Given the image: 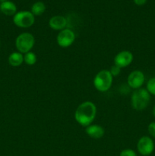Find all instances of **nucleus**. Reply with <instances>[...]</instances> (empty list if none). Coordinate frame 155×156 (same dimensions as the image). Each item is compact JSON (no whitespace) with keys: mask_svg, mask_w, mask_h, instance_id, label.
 I'll return each instance as SVG.
<instances>
[{"mask_svg":"<svg viewBox=\"0 0 155 156\" xmlns=\"http://www.w3.org/2000/svg\"><path fill=\"white\" fill-rule=\"evenodd\" d=\"M97 114V108L91 101H85L77 108L74 114L76 121L83 126H88L94 121Z\"/></svg>","mask_w":155,"mask_h":156,"instance_id":"obj_1","label":"nucleus"},{"mask_svg":"<svg viewBox=\"0 0 155 156\" xmlns=\"http://www.w3.org/2000/svg\"><path fill=\"white\" fill-rule=\"evenodd\" d=\"M150 100V93L144 88H138L132 93V105L136 111H143L145 109Z\"/></svg>","mask_w":155,"mask_h":156,"instance_id":"obj_2","label":"nucleus"},{"mask_svg":"<svg viewBox=\"0 0 155 156\" xmlns=\"http://www.w3.org/2000/svg\"><path fill=\"white\" fill-rule=\"evenodd\" d=\"M112 77L110 72L108 70H101L96 75L94 80V87L99 91H108L112 83Z\"/></svg>","mask_w":155,"mask_h":156,"instance_id":"obj_3","label":"nucleus"},{"mask_svg":"<svg viewBox=\"0 0 155 156\" xmlns=\"http://www.w3.org/2000/svg\"><path fill=\"white\" fill-rule=\"evenodd\" d=\"M34 43V37L31 34L22 33L17 37L15 46L19 53H27L33 48Z\"/></svg>","mask_w":155,"mask_h":156,"instance_id":"obj_4","label":"nucleus"},{"mask_svg":"<svg viewBox=\"0 0 155 156\" xmlns=\"http://www.w3.org/2000/svg\"><path fill=\"white\" fill-rule=\"evenodd\" d=\"M13 21L18 27L26 28L33 25L35 21V18L34 15L30 12L22 11L15 14Z\"/></svg>","mask_w":155,"mask_h":156,"instance_id":"obj_5","label":"nucleus"},{"mask_svg":"<svg viewBox=\"0 0 155 156\" xmlns=\"http://www.w3.org/2000/svg\"><path fill=\"white\" fill-rule=\"evenodd\" d=\"M137 149L139 153L143 156H148L154 149L153 142L150 137L142 136L138 142Z\"/></svg>","mask_w":155,"mask_h":156,"instance_id":"obj_6","label":"nucleus"},{"mask_svg":"<svg viewBox=\"0 0 155 156\" xmlns=\"http://www.w3.org/2000/svg\"><path fill=\"white\" fill-rule=\"evenodd\" d=\"M75 39V34L70 29H63L57 36V44L62 47H68L73 44Z\"/></svg>","mask_w":155,"mask_h":156,"instance_id":"obj_7","label":"nucleus"},{"mask_svg":"<svg viewBox=\"0 0 155 156\" xmlns=\"http://www.w3.org/2000/svg\"><path fill=\"white\" fill-rule=\"evenodd\" d=\"M144 82V73L139 70L132 72L128 76V85L134 89H138Z\"/></svg>","mask_w":155,"mask_h":156,"instance_id":"obj_8","label":"nucleus"},{"mask_svg":"<svg viewBox=\"0 0 155 156\" xmlns=\"http://www.w3.org/2000/svg\"><path fill=\"white\" fill-rule=\"evenodd\" d=\"M132 60H133V55L130 51H128V50L119 52L114 59L115 65H116L119 68H125L128 66L132 63Z\"/></svg>","mask_w":155,"mask_h":156,"instance_id":"obj_9","label":"nucleus"},{"mask_svg":"<svg viewBox=\"0 0 155 156\" xmlns=\"http://www.w3.org/2000/svg\"><path fill=\"white\" fill-rule=\"evenodd\" d=\"M49 24L53 30H62L67 25V20L65 17L62 16V15H56L50 18Z\"/></svg>","mask_w":155,"mask_h":156,"instance_id":"obj_10","label":"nucleus"},{"mask_svg":"<svg viewBox=\"0 0 155 156\" xmlns=\"http://www.w3.org/2000/svg\"><path fill=\"white\" fill-rule=\"evenodd\" d=\"M104 129L100 125H90L86 127L87 134L95 140L102 138L104 135Z\"/></svg>","mask_w":155,"mask_h":156,"instance_id":"obj_11","label":"nucleus"},{"mask_svg":"<svg viewBox=\"0 0 155 156\" xmlns=\"http://www.w3.org/2000/svg\"><path fill=\"white\" fill-rule=\"evenodd\" d=\"M0 9L3 14L9 15V16L15 15L17 12V7L15 3L10 1L2 2V4L0 5Z\"/></svg>","mask_w":155,"mask_h":156,"instance_id":"obj_12","label":"nucleus"},{"mask_svg":"<svg viewBox=\"0 0 155 156\" xmlns=\"http://www.w3.org/2000/svg\"><path fill=\"white\" fill-rule=\"evenodd\" d=\"M23 61H24V56L22 53L18 52L12 53L9 57V62L12 66H19L22 64Z\"/></svg>","mask_w":155,"mask_h":156,"instance_id":"obj_13","label":"nucleus"},{"mask_svg":"<svg viewBox=\"0 0 155 156\" xmlns=\"http://www.w3.org/2000/svg\"><path fill=\"white\" fill-rule=\"evenodd\" d=\"M46 10V5L42 2H36L32 5L31 13L33 15H41L44 13Z\"/></svg>","mask_w":155,"mask_h":156,"instance_id":"obj_14","label":"nucleus"},{"mask_svg":"<svg viewBox=\"0 0 155 156\" xmlns=\"http://www.w3.org/2000/svg\"><path fill=\"white\" fill-rule=\"evenodd\" d=\"M24 61L27 65L32 66L36 63V56L33 52H28L25 53L24 56Z\"/></svg>","mask_w":155,"mask_h":156,"instance_id":"obj_15","label":"nucleus"},{"mask_svg":"<svg viewBox=\"0 0 155 156\" xmlns=\"http://www.w3.org/2000/svg\"><path fill=\"white\" fill-rule=\"evenodd\" d=\"M147 90L150 94L155 95V78H152L147 82Z\"/></svg>","mask_w":155,"mask_h":156,"instance_id":"obj_16","label":"nucleus"},{"mask_svg":"<svg viewBox=\"0 0 155 156\" xmlns=\"http://www.w3.org/2000/svg\"><path fill=\"white\" fill-rule=\"evenodd\" d=\"M119 156H137V154L132 149H127L122 151Z\"/></svg>","mask_w":155,"mask_h":156,"instance_id":"obj_17","label":"nucleus"},{"mask_svg":"<svg viewBox=\"0 0 155 156\" xmlns=\"http://www.w3.org/2000/svg\"><path fill=\"white\" fill-rule=\"evenodd\" d=\"M120 71H121V68H119V66H117L116 65H114L111 67L110 69V73L112 76H118L120 73Z\"/></svg>","mask_w":155,"mask_h":156,"instance_id":"obj_18","label":"nucleus"},{"mask_svg":"<svg viewBox=\"0 0 155 156\" xmlns=\"http://www.w3.org/2000/svg\"><path fill=\"white\" fill-rule=\"evenodd\" d=\"M147 130H148L149 134L152 137L155 138V122H152L148 125L147 127Z\"/></svg>","mask_w":155,"mask_h":156,"instance_id":"obj_19","label":"nucleus"},{"mask_svg":"<svg viewBox=\"0 0 155 156\" xmlns=\"http://www.w3.org/2000/svg\"><path fill=\"white\" fill-rule=\"evenodd\" d=\"M147 2V0H134V2L137 5H143Z\"/></svg>","mask_w":155,"mask_h":156,"instance_id":"obj_20","label":"nucleus"},{"mask_svg":"<svg viewBox=\"0 0 155 156\" xmlns=\"http://www.w3.org/2000/svg\"><path fill=\"white\" fill-rule=\"evenodd\" d=\"M153 115H154V117H155V105H154V107H153Z\"/></svg>","mask_w":155,"mask_h":156,"instance_id":"obj_21","label":"nucleus"},{"mask_svg":"<svg viewBox=\"0 0 155 156\" xmlns=\"http://www.w3.org/2000/svg\"><path fill=\"white\" fill-rule=\"evenodd\" d=\"M2 1H3V2H5V1H9V0H2Z\"/></svg>","mask_w":155,"mask_h":156,"instance_id":"obj_22","label":"nucleus"}]
</instances>
